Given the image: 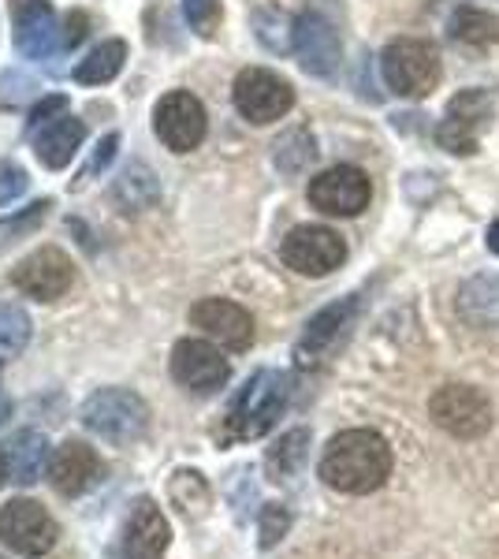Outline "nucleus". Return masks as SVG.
Returning <instances> with one entry per match:
<instances>
[{"instance_id": "37", "label": "nucleus", "mask_w": 499, "mask_h": 559, "mask_svg": "<svg viewBox=\"0 0 499 559\" xmlns=\"http://www.w3.org/2000/svg\"><path fill=\"white\" fill-rule=\"evenodd\" d=\"M8 414H12V403H8L4 395H0V426H4V418H8Z\"/></svg>"}, {"instance_id": "39", "label": "nucleus", "mask_w": 499, "mask_h": 559, "mask_svg": "<svg viewBox=\"0 0 499 559\" xmlns=\"http://www.w3.org/2000/svg\"><path fill=\"white\" fill-rule=\"evenodd\" d=\"M0 559H4V556H0Z\"/></svg>"}, {"instance_id": "23", "label": "nucleus", "mask_w": 499, "mask_h": 559, "mask_svg": "<svg viewBox=\"0 0 499 559\" xmlns=\"http://www.w3.org/2000/svg\"><path fill=\"white\" fill-rule=\"evenodd\" d=\"M448 31L466 49H488V45L499 41V20L492 12H485V8H459L451 15Z\"/></svg>"}, {"instance_id": "18", "label": "nucleus", "mask_w": 499, "mask_h": 559, "mask_svg": "<svg viewBox=\"0 0 499 559\" xmlns=\"http://www.w3.org/2000/svg\"><path fill=\"white\" fill-rule=\"evenodd\" d=\"M168 519L153 500H139L131 508V519L123 526V556L127 559H165L168 552Z\"/></svg>"}, {"instance_id": "33", "label": "nucleus", "mask_w": 499, "mask_h": 559, "mask_svg": "<svg viewBox=\"0 0 499 559\" xmlns=\"http://www.w3.org/2000/svg\"><path fill=\"white\" fill-rule=\"evenodd\" d=\"M287 511H280L276 503H269L265 508V515H261V545H276L280 537H284V530H287Z\"/></svg>"}, {"instance_id": "28", "label": "nucleus", "mask_w": 499, "mask_h": 559, "mask_svg": "<svg viewBox=\"0 0 499 559\" xmlns=\"http://www.w3.org/2000/svg\"><path fill=\"white\" fill-rule=\"evenodd\" d=\"M306 444H310V432H306V429L287 432V437L280 440V444L269 452V471H272V477L295 474L298 466H302V459H306Z\"/></svg>"}, {"instance_id": "27", "label": "nucleus", "mask_w": 499, "mask_h": 559, "mask_svg": "<svg viewBox=\"0 0 499 559\" xmlns=\"http://www.w3.org/2000/svg\"><path fill=\"white\" fill-rule=\"evenodd\" d=\"M31 344V318H26L23 306L0 302V358L20 355Z\"/></svg>"}, {"instance_id": "14", "label": "nucleus", "mask_w": 499, "mask_h": 559, "mask_svg": "<svg viewBox=\"0 0 499 559\" xmlns=\"http://www.w3.org/2000/svg\"><path fill=\"white\" fill-rule=\"evenodd\" d=\"M292 49L298 52V64L306 68V75L329 79L335 75L343 60V45L335 26L317 12H302L292 23Z\"/></svg>"}, {"instance_id": "11", "label": "nucleus", "mask_w": 499, "mask_h": 559, "mask_svg": "<svg viewBox=\"0 0 499 559\" xmlns=\"http://www.w3.org/2000/svg\"><path fill=\"white\" fill-rule=\"evenodd\" d=\"M153 128L157 139L165 142L171 153H190L205 142V108L194 94L187 90H171L168 97H161L157 112H153Z\"/></svg>"}, {"instance_id": "12", "label": "nucleus", "mask_w": 499, "mask_h": 559, "mask_svg": "<svg viewBox=\"0 0 499 559\" xmlns=\"http://www.w3.org/2000/svg\"><path fill=\"white\" fill-rule=\"evenodd\" d=\"M12 284L38 302H57L75 284V265L57 247H41L12 269Z\"/></svg>"}, {"instance_id": "25", "label": "nucleus", "mask_w": 499, "mask_h": 559, "mask_svg": "<svg viewBox=\"0 0 499 559\" xmlns=\"http://www.w3.org/2000/svg\"><path fill=\"white\" fill-rule=\"evenodd\" d=\"M313 157H317V142H313V134L302 131V128L287 131L284 139L276 142V168H280V173H287V176L302 173Z\"/></svg>"}, {"instance_id": "19", "label": "nucleus", "mask_w": 499, "mask_h": 559, "mask_svg": "<svg viewBox=\"0 0 499 559\" xmlns=\"http://www.w3.org/2000/svg\"><path fill=\"white\" fill-rule=\"evenodd\" d=\"M354 310H358V299H343V302L324 306V310L317 313L310 324H306L302 340H298V347H295L298 366L317 362V358H321L324 350H329L335 340L343 336V329H347V321H351Z\"/></svg>"}, {"instance_id": "3", "label": "nucleus", "mask_w": 499, "mask_h": 559, "mask_svg": "<svg viewBox=\"0 0 499 559\" xmlns=\"http://www.w3.org/2000/svg\"><path fill=\"white\" fill-rule=\"evenodd\" d=\"M380 75L395 97L421 102L440 83V52L425 38H395L380 52Z\"/></svg>"}, {"instance_id": "5", "label": "nucleus", "mask_w": 499, "mask_h": 559, "mask_svg": "<svg viewBox=\"0 0 499 559\" xmlns=\"http://www.w3.org/2000/svg\"><path fill=\"white\" fill-rule=\"evenodd\" d=\"M492 120H496L492 90H485V86L459 90L448 102V108H443L432 139H437L440 150L455 153V157H470V153H477L480 134L492 128Z\"/></svg>"}, {"instance_id": "32", "label": "nucleus", "mask_w": 499, "mask_h": 559, "mask_svg": "<svg viewBox=\"0 0 499 559\" xmlns=\"http://www.w3.org/2000/svg\"><path fill=\"white\" fill-rule=\"evenodd\" d=\"M63 112H68V97H63V94L41 97V102L34 105V112H31V134L38 131V128H45V123H52Z\"/></svg>"}, {"instance_id": "29", "label": "nucleus", "mask_w": 499, "mask_h": 559, "mask_svg": "<svg viewBox=\"0 0 499 559\" xmlns=\"http://www.w3.org/2000/svg\"><path fill=\"white\" fill-rule=\"evenodd\" d=\"M139 191H146L150 198H157V183H153L150 168L146 165H131L123 168L120 183H116V198L127 205V210H146V202L139 198Z\"/></svg>"}, {"instance_id": "22", "label": "nucleus", "mask_w": 499, "mask_h": 559, "mask_svg": "<svg viewBox=\"0 0 499 559\" xmlns=\"http://www.w3.org/2000/svg\"><path fill=\"white\" fill-rule=\"evenodd\" d=\"M49 466V440L41 432H20L8 448V477L15 485H34Z\"/></svg>"}, {"instance_id": "24", "label": "nucleus", "mask_w": 499, "mask_h": 559, "mask_svg": "<svg viewBox=\"0 0 499 559\" xmlns=\"http://www.w3.org/2000/svg\"><path fill=\"white\" fill-rule=\"evenodd\" d=\"M123 60H127V45L120 38L102 41L94 52H90L86 60H79L75 83H83V86H105V83H112V79L123 71Z\"/></svg>"}, {"instance_id": "9", "label": "nucleus", "mask_w": 499, "mask_h": 559, "mask_svg": "<svg viewBox=\"0 0 499 559\" xmlns=\"http://www.w3.org/2000/svg\"><path fill=\"white\" fill-rule=\"evenodd\" d=\"M306 198L317 213L324 216H358L369 210V198H373V183L361 168L354 165H335L324 168L321 176L310 179Z\"/></svg>"}, {"instance_id": "7", "label": "nucleus", "mask_w": 499, "mask_h": 559, "mask_svg": "<svg viewBox=\"0 0 499 559\" xmlns=\"http://www.w3.org/2000/svg\"><path fill=\"white\" fill-rule=\"evenodd\" d=\"M280 258H284L287 269L302 276H329L347 261V242H343L340 231L324 228V224H298V228L287 231Z\"/></svg>"}, {"instance_id": "6", "label": "nucleus", "mask_w": 499, "mask_h": 559, "mask_svg": "<svg viewBox=\"0 0 499 559\" xmlns=\"http://www.w3.org/2000/svg\"><path fill=\"white\" fill-rule=\"evenodd\" d=\"M231 102L239 108L242 120H250L261 128V123H276L292 112L295 86L269 68H247V71H239V79H235Z\"/></svg>"}, {"instance_id": "17", "label": "nucleus", "mask_w": 499, "mask_h": 559, "mask_svg": "<svg viewBox=\"0 0 499 559\" xmlns=\"http://www.w3.org/2000/svg\"><path fill=\"white\" fill-rule=\"evenodd\" d=\"M102 459L83 440H63L57 455L49 459V481L60 496H83L102 481Z\"/></svg>"}, {"instance_id": "35", "label": "nucleus", "mask_w": 499, "mask_h": 559, "mask_svg": "<svg viewBox=\"0 0 499 559\" xmlns=\"http://www.w3.org/2000/svg\"><path fill=\"white\" fill-rule=\"evenodd\" d=\"M86 15L83 12H75V15H68V31H63V45H68V49H75L79 41L86 38Z\"/></svg>"}, {"instance_id": "31", "label": "nucleus", "mask_w": 499, "mask_h": 559, "mask_svg": "<svg viewBox=\"0 0 499 559\" xmlns=\"http://www.w3.org/2000/svg\"><path fill=\"white\" fill-rule=\"evenodd\" d=\"M26 187H31V179H26L20 165H0V205L15 202Z\"/></svg>"}, {"instance_id": "8", "label": "nucleus", "mask_w": 499, "mask_h": 559, "mask_svg": "<svg viewBox=\"0 0 499 559\" xmlns=\"http://www.w3.org/2000/svg\"><path fill=\"white\" fill-rule=\"evenodd\" d=\"M429 414L440 429H448L459 440H477L492 426V403L485 392L470 384H443L429 400Z\"/></svg>"}, {"instance_id": "16", "label": "nucleus", "mask_w": 499, "mask_h": 559, "mask_svg": "<svg viewBox=\"0 0 499 559\" xmlns=\"http://www.w3.org/2000/svg\"><path fill=\"white\" fill-rule=\"evenodd\" d=\"M190 324L202 329L209 340L224 344L228 350H247L253 344V318L239 302L228 299H202L190 306Z\"/></svg>"}, {"instance_id": "4", "label": "nucleus", "mask_w": 499, "mask_h": 559, "mask_svg": "<svg viewBox=\"0 0 499 559\" xmlns=\"http://www.w3.org/2000/svg\"><path fill=\"white\" fill-rule=\"evenodd\" d=\"M83 426L94 432V437L108 440V444L127 448L146 437L150 407L142 403V395L127 392V388H102V392H94L86 400Z\"/></svg>"}, {"instance_id": "26", "label": "nucleus", "mask_w": 499, "mask_h": 559, "mask_svg": "<svg viewBox=\"0 0 499 559\" xmlns=\"http://www.w3.org/2000/svg\"><path fill=\"white\" fill-rule=\"evenodd\" d=\"M49 210H52V202H49V198H41V202L26 205V210H20L15 216H4V221H0V250L31 239L34 231L41 228V221H45V213H49Z\"/></svg>"}, {"instance_id": "30", "label": "nucleus", "mask_w": 499, "mask_h": 559, "mask_svg": "<svg viewBox=\"0 0 499 559\" xmlns=\"http://www.w3.org/2000/svg\"><path fill=\"white\" fill-rule=\"evenodd\" d=\"M183 15L190 23V31L213 38L216 26H221V0H183Z\"/></svg>"}, {"instance_id": "13", "label": "nucleus", "mask_w": 499, "mask_h": 559, "mask_svg": "<svg viewBox=\"0 0 499 559\" xmlns=\"http://www.w3.org/2000/svg\"><path fill=\"white\" fill-rule=\"evenodd\" d=\"M171 377H176L187 392L209 395L228 384L231 366L209 340H179V344L171 347Z\"/></svg>"}, {"instance_id": "1", "label": "nucleus", "mask_w": 499, "mask_h": 559, "mask_svg": "<svg viewBox=\"0 0 499 559\" xmlns=\"http://www.w3.org/2000/svg\"><path fill=\"white\" fill-rule=\"evenodd\" d=\"M392 474V448L373 429H347L332 437L321 455V477L335 492L366 496L377 492Z\"/></svg>"}, {"instance_id": "36", "label": "nucleus", "mask_w": 499, "mask_h": 559, "mask_svg": "<svg viewBox=\"0 0 499 559\" xmlns=\"http://www.w3.org/2000/svg\"><path fill=\"white\" fill-rule=\"evenodd\" d=\"M488 250H492V254L499 258V221L488 224Z\"/></svg>"}, {"instance_id": "21", "label": "nucleus", "mask_w": 499, "mask_h": 559, "mask_svg": "<svg viewBox=\"0 0 499 559\" xmlns=\"http://www.w3.org/2000/svg\"><path fill=\"white\" fill-rule=\"evenodd\" d=\"M459 318L470 329H496L499 324V276L480 273L459 287Z\"/></svg>"}, {"instance_id": "34", "label": "nucleus", "mask_w": 499, "mask_h": 559, "mask_svg": "<svg viewBox=\"0 0 499 559\" xmlns=\"http://www.w3.org/2000/svg\"><path fill=\"white\" fill-rule=\"evenodd\" d=\"M116 146H120V134H105L102 146H97V153H94V160H90V173H102V168L112 165Z\"/></svg>"}, {"instance_id": "15", "label": "nucleus", "mask_w": 499, "mask_h": 559, "mask_svg": "<svg viewBox=\"0 0 499 559\" xmlns=\"http://www.w3.org/2000/svg\"><path fill=\"white\" fill-rule=\"evenodd\" d=\"M15 45L26 60H49L60 49V26L49 0H12Z\"/></svg>"}, {"instance_id": "10", "label": "nucleus", "mask_w": 499, "mask_h": 559, "mask_svg": "<svg viewBox=\"0 0 499 559\" xmlns=\"http://www.w3.org/2000/svg\"><path fill=\"white\" fill-rule=\"evenodd\" d=\"M60 530L52 522L49 511L34 500H12L0 508V540H4L12 552L26 559H38L57 545Z\"/></svg>"}, {"instance_id": "20", "label": "nucleus", "mask_w": 499, "mask_h": 559, "mask_svg": "<svg viewBox=\"0 0 499 559\" xmlns=\"http://www.w3.org/2000/svg\"><path fill=\"white\" fill-rule=\"evenodd\" d=\"M83 142H86V123L75 120L71 112H63L52 123L34 131V153H38L45 168H68Z\"/></svg>"}, {"instance_id": "38", "label": "nucleus", "mask_w": 499, "mask_h": 559, "mask_svg": "<svg viewBox=\"0 0 499 559\" xmlns=\"http://www.w3.org/2000/svg\"><path fill=\"white\" fill-rule=\"evenodd\" d=\"M4 481H8V455L0 452V485H4Z\"/></svg>"}, {"instance_id": "2", "label": "nucleus", "mask_w": 499, "mask_h": 559, "mask_svg": "<svg viewBox=\"0 0 499 559\" xmlns=\"http://www.w3.org/2000/svg\"><path fill=\"white\" fill-rule=\"evenodd\" d=\"M287 395H292V381H287V373H280V369H261V373H253L247 381V388L231 400L221 440L224 444H231V440L265 437V432L276 426L280 414H284Z\"/></svg>"}]
</instances>
